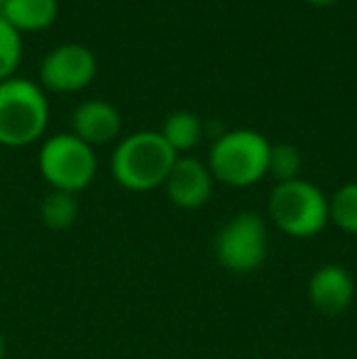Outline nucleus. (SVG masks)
Here are the masks:
<instances>
[{
	"instance_id": "f257e3e1",
	"label": "nucleus",
	"mask_w": 357,
	"mask_h": 359,
	"mask_svg": "<svg viewBox=\"0 0 357 359\" xmlns=\"http://www.w3.org/2000/svg\"><path fill=\"white\" fill-rule=\"evenodd\" d=\"M177 156L159 133L140 130L118 142L110 156V171L125 191L144 194L164 186Z\"/></svg>"
},
{
	"instance_id": "f03ea898",
	"label": "nucleus",
	"mask_w": 357,
	"mask_h": 359,
	"mask_svg": "<svg viewBox=\"0 0 357 359\" xmlns=\"http://www.w3.org/2000/svg\"><path fill=\"white\" fill-rule=\"evenodd\" d=\"M49 123V103L42 86L13 76L0 81V147L37 142Z\"/></svg>"
},
{
	"instance_id": "7ed1b4c3",
	"label": "nucleus",
	"mask_w": 357,
	"mask_h": 359,
	"mask_svg": "<svg viewBox=\"0 0 357 359\" xmlns=\"http://www.w3.org/2000/svg\"><path fill=\"white\" fill-rule=\"evenodd\" d=\"M271 142L257 130H228L208 151V169L215 181L233 189H248L267 176Z\"/></svg>"
},
{
	"instance_id": "20e7f679",
	"label": "nucleus",
	"mask_w": 357,
	"mask_h": 359,
	"mask_svg": "<svg viewBox=\"0 0 357 359\" xmlns=\"http://www.w3.org/2000/svg\"><path fill=\"white\" fill-rule=\"evenodd\" d=\"M269 217L284 235L296 240H309L325 230L330 222L328 198L316 184L306 179H294L276 184L267 203Z\"/></svg>"
},
{
	"instance_id": "39448f33",
	"label": "nucleus",
	"mask_w": 357,
	"mask_h": 359,
	"mask_svg": "<svg viewBox=\"0 0 357 359\" xmlns=\"http://www.w3.org/2000/svg\"><path fill=\"white\" fill-rule=\"evenodd\" d=\"M37 166L52 191H67L74 196L88 189L98 171L93 147L72 133H59L44 140V144L39 147Z\"/></svg>"
},
{
	"instance_id": "423d86ee",
	"label": "nucleus",
	"mask_w": 357,
	"mask_h": 359,
	"mask_svg": "<svg viewBox=\"0 0 357 359\" xmlns=\"http://www.w3.org/2000/svg\"><path fill=\"white\" fill-rule=\"evenodd\" d=\"M215 259L233 274H250L267 259V225L257 213H238L218 230Z\"/></svg>"
},
{
	"instance_id": "0eeeda50",
	"label": "nucleus",
	"mask_w": 357,
	"mask_h": 359,
	"mask_svg": "<svg viewBox=\"0 0 357 359\" xmlns=\"http://www.w3.org/2000/svg\"><path fill=\"white\" fill-rule=\"evenodd\" d=\"M98 62L88 47L76 42L54 47L39 64V83L52 93H76L95 79Z\"/></svg>"
},
{
	"instance_id": "6e6552de",
	"label": "nucleus",
	"mask_w": 357,
	"mask_h": 359,
	"mask_svg": "<svg viewBox=\"0 0 357 359\" xmlns=\"http://www.w3.org/2000/svg\"><path fill=\"white\" fill-rule=\"evenodd\" d=\"M213 174H210L208 164H203L196 156H177L172 171H169L167 181H164V191H167L169 201L181 210H196L201 205L208 203L210 194H213Z\"/></svg>"
},
{
	"instance_id": "1a4fd4ad",
	"label": "nucleus",
	"mask_w": 357,
	"mask_h": 359,
	"mask_svg": "<svg viewBox=\"0 0 357 359\" xmlns=\"http://www.w3.org/2000/svg\"><path fill=\"white\" fill-rule=\"evenodd\" d=\"M309 301L321 316L338 318L353 306L355 279L345 266L323 264L309 279Z\"/></svg>"
},
{
	"instance_id": "9d476101",
	"label": "nucleus",
	"mask_w": 357,
	"mask_h": 359,
	"mask_svg": "<svg viewBox=\"0 0 357 359\" xmlns=\"http://www.w3.org/2000/svg\"><path fill=\"white\" fill-rule=\"evenodd\" d=\"M120 130H123L120 110L108 100H86L76 105V110L72 113V135L83 140L88 147L113 142Z\"/></svg>"
},
{
	"instance_id": "9b49d317",
	"label": "nucleus",
	"mask_w": 357,
	"mask_h": 359,
	"mask_svg": "<svg viewBox=\"0 0 357 359\" xmlns=\"http://www.w3.org/2000/svg\"><path fill=\"white\" fill-rule=\"evenodd\" d=\"M59 15V0H5L0 18L20 34L47 29Z\"/></svg>"
},
{
	"instance_id": "f8f14e48",
	"label": "nucleus",
	"mask_w": 357,
	"mask_h": 359,
	"mask_svg": "<svg viewBox=\"0 0 357 359\" xmlns=\"http://www.w3.org/2000/svg\"><path fill=\"white\" fill-rule=\"evenodd\" d=\"M159 135H162L164 142L172 147L179 156H184L186 151H191L201 142L203 125H201L198 115L189 113V110H177V113H172L167 120H164Z\"/></svg>"
},
{
	"instance_id": "ddd939ff",
	"label": "nucleus",
	"mask_w": 357,
	"mask_h": 359,
	"mask_svg": "<svg viewBox=\"0 0 357 359\" xmlns=\"http://www.w3.org/2000/svg\"><path fill=\"white\" fill-rule=\"evenodd\" d=\"M39 220L47 230L64 232L79 220V201L67 191H49L39 203Z\"/></svg>"
},
{
	"instance_id": "4468645a",
	"label": "nucleus",
	"mask_w": 357,
	"mask_h": 359,
	"mask_svg": "<svg viewBox=\"0 0 357 359\" xmlns=\"http://www.w3.org/2000/svg\"><path fill=\"white\" fill-rule=\"evenodd\" d=\"M330 222L348 235H357V181H348L328 198Z\"/></svg>"
},
{
	"instance_id": "2eb2a0df",
	"label": "nucleus",
	"mask_w": 357,
	"mask_h": 359,
	"mask_svg": "<svg viewBox=\"0 0 357 359\" xmlns=\"http://www.w3.org/2000/svg\"><path fill=\"white\" fill-rule=\"evenodd\" d=\"M301 151L296 144L281 142L269 147V159H267V176L276 181V184H286V181L301 179Z\"/></svg>"
},
{
	"instance_id": "dca6fc26",
	"label": "nucleus",
	"mask_w": 357,
	"mask_h": 359,
	"mask_svg": "<svg viewBox=\"0 0 357 359\" xmlns=\"http://www.w3.org/2000/svg\"><path fill=\"white\" fill-rule=\"evenodd\" d=\"M22 62V34L0 18V81L13 79Z\"/></svg>"
},
{
	"instance_id": "f3484780",
	"label": "nucleus",
	"mask_w": 357,
	"mask_h": 359,
	"mask_svg": "<svg viewBox=\"0 0 357 359\" xmlns=\"http://www.w3.org/2000/svg\"><path fill=\"white\" fill-rule=\"evenodd\" d=\"M309 5H316V8H330V5H335L338 0H306Z\"/></svg>"
},
{
	"instance_id": "a211bd4d",
	"label": "nucleus",
	"mask_w": 357,
	"mask_h": 359,
	"mask_svg": "<svg viewBox=\"0 0 357 359\" xmlns=\"http://www.w3.org/2000/svg\"><path fill=\"white\" fill-rule=\"evenodd\" d=\"M5 355H8V345H5V337L0 332V359H5Z\"/></svg>"
},
{
	"instance_id": "6ab92c4d",
	"label": "nucleus",
	"mask_w": 357,
	"mask_h": 359,
	"mask_svg": "<svg viewBox=\"0 0 357 359\" xmlns=\"http://www.w3.org/2000/svg\"><path fill=\"white\" fill-rule=\"evenodd\" d=\"M3 5H5V0H0V10H3Z\"/></svg>"
}]
</instances>
